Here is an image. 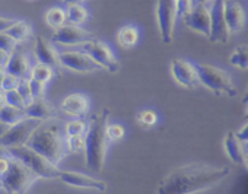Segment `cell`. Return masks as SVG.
I'll use <instances>...</instances> for the list:
<instances>
[{
	"label": "cell",
	"mask_w": 248,
	"mask_h": 194,
	"mask_svg": "<svg viewBox=\"0 0 248 194\" xmlns=\"http://www.w3.org/2000/svg\"><path fill=\"white\" fill-rule=\"evenodd\" d=\"M5 98H6V104L8 105H12L15 108H19V110H25V103H24L22 96L19 95V92L16 89L6 90L5 92Z\"/></svg>",
	"instance_id": "obj_31"
},
{
	"label": "cell",
	"mask_w": 248,
	"mask_h": 194,
	"mask_svg": "<svg viewBox=\"0 0 248 194\" xmlns=\"http://www.w3.org/2000/svg\"><path fill=\"white\" fill-rule=\"evenodd\" d=\"M5 67H6V73L8 75H12V76L18 77V79H31L32 67H31L30 59H28L24 47L19 45V44L11 53L8 64Z\"/></svg>",
	"instance_id": "obj_15"
},
{
	"label": "cell",
	"mask_w": 248,
	"mask_h": 194,
	"mask_svg": "<svg viewBox=\"0 0 248 194\" xmlns=\"http://www.w3.org/2000/svg\"><path fill=\"white\" fill-rule=\"evenodd\" d=\"M59 178L64 184L72 185V187H78V188H89V190H96V191H105L107 190V184L104 181L95 179L89 175L79 174V172L62 171Z\"/></svg>",
	"instance_id": "obj_17"
},
{
	"label": "cell",
	"mask_w": 248,
	"mask_h": 194,
	"mask_svg": "<svg viewBox=\"0 0 248 194\" xmlns=\"http://www.w3.org/2000/svg\"><path fill=\"white\" fill-rule=\"evenodd\" d=\"M83 50L85 53L92 57L102 69L108 70L109 73H115L120 70V63L117 61V59L114 57L112 51L109 50L108 45H105L104 43L93 40L91 43L83 44Z\"/></svg>",
	"instance_id": "obj_11"
},
{
	"label": "cell",
	"mask_w": 248,
	"mask_h": 194,
	"mask_svg": "<svg viewBox=\"0 0 248 194\" xmlns=\"http://www.w3.org/2000/svg\"><path fill=\"white\" fill-rule=\"evenodd\" d=\"M209 2H213V0H196V5H207Z\"/></svg>",
	"instance_id": "obj_48"
},
{
	"label": "cell",
	"mask_w": 248,
	"mask_h": 194,
	"mask_svg": "<svg viewBox=\"0 0 248 194\" xmlns=\"http://www.w3.org/2000/svg\"><path fill=\"white\" fill-rule=\"evenodd\" d=\"M66 16L70 24L79 25L88 19V11L80 5H69L67 11H66Z\"/></svg>",
	"instance_id": "obj_26"
},
{
	"label": "cell",
	"mask_w": 248,
	"mask_h": 194,
	"mask_svg": "<svg viewBox=\"0 0 248 194\" xmlns=\"http://www.w3.org/2000/svg\"><path fill=\"white\" fill-rule=\"evenodd\" d=\"M242 104H248V85H247V89L242 95Z\"/></svg>",
	"instance_id": "obj_47"
},
{
	"label": "cell",
	"mask_w": 248,
	"mask_h": 194,
	"mask_svg": "<svg viewBox=\"0 0 248 194\" xmlns=\"http://www.w3.org/2000/svg\"><path fill=\"white\" fill-rule=\"evenodd\" d=\"M236 136L241 142H248V123L236 133Z\"/></svg>",
	"instance_id": "obj_41"
},
{
	"label": "cell",
	"mask_w": 248,
	"mask_h": 194,
	"mask_svg": "<svg viewBox=\"0 0 248 194\" xmlns=\"http://www.w3.org/2000/svg\"><path fill=\"white\" fill-rule=\"evenodd\" d=\"M107 134L109 140H118L124 136V129L120 124H108L107 127Z\"/></svg>",
	"instance_id": "obj_38"
},
{
	"label": "cell",
	"mask_w": 248,
	"mask_h": 194,
	"mask_svg": "<svg viewBox=\"0 0 248 194\" xmlns=\"http://www.w3.org/2000/svg\"><path fill=\"white\" fill-rule=\"evenodd\" d=\"M59 60L63 67H67L79 73H92V72L102 70V67L86 53H73V51L60 53Z\"/></svg>",
	"instance_id": "obj_12"
},
{
	"label": "cell",
	"mask_w": 248,
	"mask_h": 194,
	"mask_svg": "<svg viewBox=\"0 0 248 194\" xmlns=\"http://www.w3.org/2000/svg\"><path fill=\"white\" fill-rule=\"evenodd\" d=\"M16 90H18L19 95L22 96V100H24V103H25V108L34 103L32 93H31V88H30V79H21V82H19Z\"/></svg>",
	"instance_id": "obj_30"
},
{
	"label": "cell",
	"mask_w": 248,
	"mask_h": 194,
	"mask_svg": "<svg viewBox=\"0 0 248 194\" xmlns=\"http://www.w3.org/2000/svg\"><path fill=\"white\" fill-rule=\"evenodd\" d=\"M46 83L35 80V79H30V88H31V93H32V98L35 100H41L44 98V90H46Z\"/></svg>",
	"instance_id": "obj_33"
},
{
	"label": "cell",
	"mask_w": 248,
	"mask_h": 194,
	"mask_svg": "<svg viewBox=\"0 0 248 194\" xmlns=\"http://www.w3.org/2000/svg\"><path fill=\"white\" fill-rule=\"evenodd\" d=\"M9 159H11V156L8 158H0V175H3L6 171H8V168H9Z\"/></svg>",
	"instance_id": "obj_40"
},
{
	"label": "cell",
	"mask_w": 248,
	"mask_h": 194,
	"mask_svg": "<svg viewBox=\"0 0 248 194\" xmlns=\"http://www.w3.org/2000/svg\"><path fill=\"white\" fill-rule=\"evenodd\" d=\"M24 119H27V114L24 110H19V108H15L12 105H5L0 108V121L3 123H8V124H15V123H19L22 121Z\"/></svg>",
	"instance_id": "obj_22"
},
{
	"label": "cell",
	"mask_w": 248,
	"mask_h": 194,
	"mask_svg": "<svg viewBox=\"0 0 248 194\" xmlns=\"http://www.w3.org/2000/svg\"><path fill=\"white\" fill-rule=\"evenodd\" d=\"M175 5H177V12H178V16H186L191 12L193 9V5H191V0H174Z\"/></svg>",
	"instance_id": "obj_37"
},
{
	"label": "cell",
	"mask_w": 248,
	"mask_h": 194,
	"mask_svg": "<svg viewBox=\"0 0 248 194\" xmlns=\"http://www.w3.org/2000/svg\"><path fill=\"white\" fill-rule=\"evenodd\" d=\"M225 152L229 156V159L236 164V165H242L244 159H245V146L242 145V142L238 139L235 132H228L225 136Z\"/></svg>",
	"instance_id": "obj_21"
},
{
	"label": "cell",
	"mask_w": 248,
	"mask_h": 194,
	"mask_svg": "<svg viewBox=\"0 0 248 194\" xmlns=\"http://www.w3.org/2000/svg\"><path fill=\"white\" fill-rule=\"evenodd\" d=\"M35 56L38 59V63L41 64H46L48 66L54 75L57 76H62L63 72H62V64H60V60H59V53L51 47V44L41 35H38L35 38Z\"/></svg>",
	"instance_id": "obj_16"
},
{
	"label": "cell",
	"mask_w": 248,
	"mask_h": 194,
	"mask_svg": "<svg viewBox=\"0 0 248 194\" xmlns=\"http://www.w3.org/2000/svg\"><path fill=\"white\" fill-rule=\"evenodd\" d=\"M6 194H8V193H6Z\"/></svg>",
	"instance_id": "obj_52"
},
{
	"label": "cell",
	"mask_w": 248,
	"mask_h": 194,
	"mask_svg": "<svg viewBox=\"0 0 248 194\" xmlns=\"http://www.w3.org/2000/svg\"><path fill=\"white\" fill-rule=\"evenodd\" d=\"M19 82H21V79H18V77H15V76H12V75H8V73H6V76H5V79H3L2 85H0V88H2V90H3V92H6V90H12V89H16V88H18Z\"/></svg>",
	"instance_id": "obj_36"
},
{
	"label": "cell",
	"mask_w": 248,
	"mask_h": 194,
	"mask_svg": "<svg viewBox=\"0 0 248 194\" xmlns=\"http://www.w3.org/2000/svg\"><path fill=\"white\" fill-rule=\"evenodd\" d=\"M67 145L70 152H80L82 149H85V136L67 137Z\"/></svg>",
	"instance_id": "obj_34"
},
{
	"label": "cell",
	"mask_w": 248,
	"mask_h": 194,
	"mask_svg": "<svg viewBox=\"0 0 248 194\" xmlns=\"http://www.w3.org/2000/svg\"><path fill=\"white\" fill-rule=\"evenodd\" d=\"M25 114L27 117H31V119H38V120H51V119H57L59 117V111L50 104L47 103L44 98L41 100H35L31 105H28L25 110Z\"/></svg>",
	"instance_id": "obj_20"
},
{
	"label": "cell",
	"mask_w": 248,
	"mask_h": 194,
	"mask_svg": "<svg viewBox=\"0 0 248 194\" xmlns=\"http://www.w3.org/2000/svg\"><path fill=\"white\" fill-rule=\"evenodd\" d=\"M67 16H66V12L60 8H51L47 14H46V21L47 24L51 27V28H62L66 22Z\"/></svg>",
	"instance_id": "obj_27"
},
{
	"label": "cell",
	"mask_w": 248,
	"mask_h": 194,
	"mask_svg": "<svg viewBox=\"0 0 248 194\" xmlns=\"http://www.w3.org/2000/svg\"><path fill=\"white\" fill-rule=\"evenodd\" d=\"M184 24L188 30L196 31L209 38L210 35V9L206 5H196L184 18Z\"/></svg>",
	"instance_id": "obj_14"
},
{
	"label": "cell",
	"mask_w": 248,
	"mask_h": 194,
	"mask_svg": "<svg viewBox=\"0 0 248 194\" xmlns=\"http://www.w3.org/2000/svg\"><path fill=\"white\" fill-rule=\"evenodd\" d=\"M53 75H54V73H53V70H51L48 66L41 64V63L35 64V66L32 67V70H31V79L40 80V82H43V83L48 82V80L51 79V76H53Z\"/></svg>",
	"instance_id": "obj_28"
},
{
	"label": "cell",
	"mask_w": 248,
	"mask_h": 194,
	"mask_svg": "<svg viewBox=\"0 0 248 194\" xmlns=\"http://www.w3.org/2000/svg\"><path fill=\"white\" fill-rule=\"evenodd\" d=\"M16 45H18V41H15L11 35H8L6 32H0V50L11 54Z\"/></svg>",
	"instance_id": "obj_32"
},
{
	"label": "cell",
	"mask_w": 248,
	"mask_h": 194,
	"mask_svg": "<svg viewBox=\"0 0 248 194\" xmlns=\"http://www.w3.org/2000/svg\"><path fill=\"white\" fill-rule=\"evenodd\" d=\"M229 63L233 67H238L241 70L248 69V45H239L236 47L232 54L229 56Z\"/></svg>",
	"instance_id": "obj_24"
},
{
	"label": "cell",
	"mask_w": 248,
	"mask_h": 194,
	"mask_svg": "<svg viewBox=\"0 0 248 194\" xmlns=\"http://www.w3.org/2000/svg\"><path fill=\"white\" fill-rule=\"evenodd\" d=\"M9 129H11V124L0 121V137H2L5 133H8V130H9Z\"/></svg>",
	"instance_id": "obj_43"
},
{
	"label": "cell",
	"mask_w": 248,
	"mask_h": 194,
	"mask_svg": "<svg viewBox=\"0 0 248 194\" xmlns=\"http://www.w3.org/2000/svg\"><path fill=\"white\" fill-rule=\"evenodd\" d=\"M64 3H67V5H79V3H82L83 0H63Z\"/></svg>",
	"instance_id": "obj_46"
},
{
	"label": "cell",
	"mask_w": 248,
	"mask_h": 194,
	"mask_svg": "<svg viewBox=\"0 0 248 194\" xmlns=\"http://www.w3.org/2000/svg\"><path fill=\"white\" fill-rule=\"evenodd\" d=\"M138 37H139V34L135 27H123L117 34L118 44L124 48L133 47L138 43Z\"/></svg>",
	"instance_id": "obj_23"
},
{
	"label": "cell",
	"mask_w": 248,
	"mask_h": 194,
	"mask_svg": "<svg viewBox=\"0 0 248 194\" xmlns=\"http://www.w3.org/2000/svg\"><path fill=\"white\" fill-rule=\"evenodd\" d=\"M244 119H245V120L248 121V108L245 110V114H244Z\"/></svg>",
	"instance_id": "obj_50"
},
{
	"label": "cell",
	"mask_w": 248,
	"mask_h": 194,
	"mask_svg": "<svg viewBox=\"0 0 248 194\" xmlns=\"http://www.w3.org/2000/svg\"><path fill=\"white\" fill-rule=\"evenodd\" d=\"M225 19L229 32H239L245 27V11L236 0H225Z\"/></svg>",
	"instance_id": "obj_18"
},
{
	"label": "cell",
	"mask_w": 248,
	"mask_h": 194,
	"mask_svg": "<svg viewBox=\"0 0 248 194\" xmlns=\"http://www.w3.org/2000/svg\"><path fill=\"white\" fill-rule=\"evenodd\" d=\"M8 35H11L15 41L21 43L24 40H27L31 35V25L25 21H16V24H14L8 31Z\"/></svg>",
	"instance_id": "obj_25"
},
{
	"label": "cell",
	"mask_w": 248,
	"mask_h": 194,
	"mask_svg": "<svg viewBox=\"0 0 248 194\" xmlns=\"http://www.w3.org/2000/svg\"><path fill=\"white\" fill-rule=\"evenodd\" d=\"M178 12L174 0H158L156 19L161 32V38L165 44H170L174 38V28Z\"/></svg>",
	"instance_id": "obj_8"
},
{
	"label": "cell",
	"mask_w": 248,
	"mask_h": 194,
	"mask_svg": "<svg viewBox=\"0 0 248 194\" xmlns=\"http://www.w3.org/2000/svg\"><path fill=\"white\" fill-rule=\"evenodd\" d=\"M244 165L247 166V169H248V153H245V159H244Z\"/></svg>",
	"instance_id": "obj_49"
},
{
	"label": "cell",
	"mask_w": 248,
	"mask_h": 194,
	"mask_svg": "<svg viewBox=\"0 0 248 194\" xmlns=\"http://www.w3.org/2000/svg\"><path fill=\"white\" fill-rule=\"evenodd\" d=\"M231 169L206 164H188L171 171L158 185L156 194H196L219 184Z\"/></svg>",
	"instance_id": "obj_1"
},
{
	"label": "cell",
	"mask_w": 248,
	"mask_h": 194,
	"mask_svg": "<svg viewBox=\"0 0 248 194\" xmlns=\"http://www.w3.org/2000/svg\"><path fill=\"white\" fill-rule=\"evenodd\" d=\"M111 111L104 108L99 114L91 117L86 133H85V162L86 166L95 172H101L108 148V120Z\"/></svg>",
	"instance_id": "obj_3"
},
{
	"label": "cell",
	"mask_w": 248,
	"mask_h": 194,
	"mask_svg": "<svg viewBox=\"0 0 248 194\" xmlns=\"http://www.w3.org/2000/svg\"><path fill=\"white\" fill-rule=\"evenodd\" d=\"M223 5L225 0H213L212 8H210V35L209 40L212 43H219V44H226L229 38V30L226 25L225 19V12H223Z\"/></svg>",
	"instance_id": "obj_9"
},
{
	"label": "cell",
	"mask_w": 248,
	"mask_h": 194,
	"mask_svg": "<svg viewBox=\"0 0 248 194\" xmlns=\"http://www.w3.org/2000/svg\"><path fill=\"white\" fill-rule=\"evenodd\" d=\"M138 121L143 127H151L156 123V116L152 111H142L140 114H138Z\"/></svg>",
	"instance_id": "obj_35"
},
{
	"label": "cell",
	"mask_w": 248,
	"mask_h": 194,
	"mask_svg": "<svg viewBox=\"0 0 248 194\" xmlns=\"http://www.w3.org/2000/svg\"><path fill=\"white\" fill-rule=\"evenodd\" d=\"M9 53L0 50V66H6L8 64V60H9Z\"/></svg>",
	"instance_id": "obj_42"
},
{
	"label": "cell",
	"mask_w": 248,
	"mask_h": 194,
	"mask_svg": "<svg viewBox=\"0 0 248 194\" xmlns=\"http://www.w3.org/2000/svg\"><path fill=\"white\" fill-rule=\"evenodd\" d=\"M200 85L207 88L216 95H226V96H235L236 95V88L229 76L228 72L210 66V64H196Z\"/></svg>",
	"instance_id": "obj_6"
},
{
	"label": "cell",
	"mask_w": 248,
	"mask_h": 194,
	"mask_svg": "<svg viewBox=\"0 0 248 194\" xmlns=\"http://www.w3.org/2000/svg\"><path fill=\"white\" fill-rule=\"evenodd\" d=\"M60 110L67 113V114L80 117V116H85L88 113L89 101H88L86 96L82 95V93H72V95H69L64 98V101L60 105Z\"/></svg>",
	"instance_id": "obj_19"
},
{
	"label": "cell",
	"mask_w": 248,
	"mask_h": 194,
	"mask_svg": "<svg viewBox=\"0 0 248 194\" xmlns=\"http://www.w3.org/2000/svg\"><path fill=\"white\" fill-rule=\"evenodd\" d=\"M41 123H43V120L27 117L22 121L12 124L11 129L8 130V133H5L2 137H0V146L8 149V148H18V146L27 145L30 137L41 126Z\"/></svg>",
	"instance_id": "obj_7"
},
{
	"label": "cell",
	"mask_w": 248,
	"mask_h": 194,
	"mask_svg": "<svg viewBox=\"0 0 248 194\" xmlns=\"http://www.w3.org/2000/svg\"><path fill=\"white\" fill-rule=\"evenodd\" d=\"M6 105V98H5V92L0 88V108Z\"/></svg>",
	"instance_id": "obj_44"
},
{
	"label": "cell",
	"mask_w": 248,
	"mask_h": 194,
	"mask_svg": "<svg viewBox=\"0 0 248 194\" xmlns=\"http://www.w3.org/2000/svg\"><path fill=\"white\" fill-rule=\"evenodd\" d=\"M8 152L11 158L21 161L40 178L53 179V178H59L62 174V169H59L57 165H53L50 161H47L44 156H41L31 148H28L27 145L18 146V148H8Z\"/></svg>",
	"instance_id": "obj_5"
},
{
	"label": "cell",
	"mask_w": 248,
	"mask_h": 194,
	"mask_svg": "<svg viewBox=\"0 0 248 194\" xmlns=\"http://www.w3.org/2000/svg\"><path fill=\"white\" fill-rule=\"evenodd\" d=\"M14 24H16V19H9V18L0 16V32H6Z\"/></svg>",
	"instance_id": "obj_39"
},
{
	"label": "cell",
	"mask_w": 248,
	"mask_h": 194,
	"mask_svg": "<svg viewBox=\"0 0 248 194\" xmlns=\"http://www.w3.org/2000/svg\"><path fill=\"white\" fill-rule=\"evenodd\" d=\"M27 146L44 156L53 165H59V162L70 152L67 145V134L63 126L48 120L43 121L41 126L32 133L27 142Z\"/></svg>",
	"instance_id": "obj_2"
},
{
	"label": "cell",
	"mask_w": 248,
	"mask_h": 194,
	"mask_svg": "<svg viewBox=\"0 0 248 194\" xmlns=\"http://www.w3.org/2000/svg\"><path fill=\"white\" fill-rule=\"evenodd\" d=\"M86 129H88V126L83 121H80V120L70 121V123H67L64 126V132H66L67 137H72V136H85Z\"/></svg>",
	"instance_id": "obj_29"
},
{
	"label": "cell",
	"mask_w": 248,
	"mask_h": 194,
	"mask_svg": "<svg viewBox=\"0 0 248 194\" xmlns=\"http://www.w3.org/2000/svg\"><path fill=\"white\" fill-rule=\"evenodd\" d=\"M40 177L21 161L11 158L8 171L0 175V187L8 194H25Z\"/></svg>",
	"instance_id": "obj_4"
},
{
	"label": "cell",
	"mask_w": 248,
	"mask_h": 194,
	"mask_svg": "<svg viewBox=\"0 0 248 194\" xmlns=\"http://www.w3.org/2000/svg\"><path fill=\"white\" fill-rule=\"evenodd\" d=\"M5 76H6V67L5 66H0V85H2Z\"/></svg>",
	"instance_id": "obj_45"
},
{
	"label": "cell",
	"mask_w": 248,
	"mask_h": 194,
	"mask_svg": "<svg viewBox=\"0 0 248 194\" xmlns=\"http://www.w3.org/2000/svg\"><path fill=\"white\" fill-rule=\"evenodd\" d=\"M171 73H172L174 79L177 80V83H180L184 88L193 89V88L200 86V79H199L196 64H193L187 60L174 59L171 61Z\"/></svg>",
	"instance_id": "obj_13"
},
{
	"label": "cell",
	"mask_w": 248,
	"mask_h": 194,
	"mask_svg": "<svg viewBox=\"0 0 248 194\" xmlns=\"http://www.w3.org/2000/svg\"><path fill=\"white\" fill-rule=\"evenodd\" d=\"M96 40L95 35L86 30H83L79 25H63L62 28L56 30V32L51 35L53 43L64 44V45H78V44H86Z\"/></svg>",
	"instance_id": "obj_10"
},
{
	"label": "cell",
	"mask_w": 248,
	"mask_h": 194,
	"mask_svg": "<svg viewBox=\"0 0 248 194\" xmlns=\"http://www.w3.org/2000/svg\"><path fill=\"white\" fill-rule=\"evenodd\" d=\"M245 143H247V145H245V149L248 150V142H245Z\"/></svg>",
	"instance_id": "obj_51"
}]
</instances>
